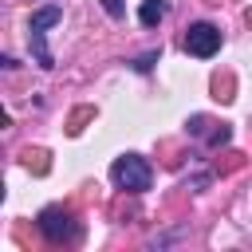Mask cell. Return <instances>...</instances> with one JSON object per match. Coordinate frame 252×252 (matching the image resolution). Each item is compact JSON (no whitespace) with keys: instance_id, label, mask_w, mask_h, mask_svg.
<instances>
[{"instance_id":"1","label":"cell","mask_w":252,"mask_h":252,"mask_svg":"<svg viewBox=\"0 0 252 252\" xmlns=\"http://www.w3.org/2000/svg\"><path fill=\"white\" fill-rule=\"evenodd\" d=\"M59 20H63V8H55V4L32 12V20H28V51H32V59H35L43 71L55 67V59H51V51H47V28H55Z\"/></svg>"},{"instance_id":"2","label":"cell","mask_w":252,"mask_h":252,"mask_svg":"<svg viewBox=\"0 0 252 252\" xmlns=\"http://www.w3.org/2000/svg\"><path fill=\"white\" fill-rule=\"evenodd\" d=\"M110 181L122 189V193H146L150 181H154V169L142 154H122L114 165H110Z\"/></svg>"},{"instance_id":"3","label":"cell","mask_w":252,"mask_h":252,"mask_svg":"<svg viewBox=\"0 0 252 252\" xmlns=\"http://www.w3.org/2000/svg\"><path fill=\"white\" fill-rule=\"evenodd\" d=\"M39 232L51 240V244H63V240H75L79 236V224H75V213L63 209V205H47L39 213Z\"/></svg>"},{"instance_id":"4","label":"cell","mask_w":252,"mask_h":252,"mask_svg":"<svg viewBox=\"0 0 252 252\" xmlns=\"http://www.w3.org/2000/svg\"><path fill=\"white\" fill-rule=\"evenodd\" d=\"M220 28L217 24H189V32H185V51L189 55H197V59H209V55H217L220 51Z\"/></svg>"},{"instance_id":"5","label":"cell","mask_w":252,"mask_h":252,"mask_svg":"<svg viewBox=\"0 0 252 252\" xmlns=\"http://www.w3.org/2000/svg\"><path fill=\"white\" fill-rule=\"evenodd\" d=\"M165 12H169V4H165V0H142L138 20H142L146 28H154V24H161V20H165Z\"/></svg>"},{"instance_id":"6","label":"cell","mask_w":252,"mask_h":252,"mask_svg":"<svg viewBox=\"0 0 252 252\" xmlns=\"http://www.w3.org/2000/svg\"><path fill=\"white\" fill-rule=\"evenodd\" d=\"M154 63H158V51H146V55H138V59H134V67H138V71H150Z\"/></svg>"},{"instance_id":"7","label":"cell","mask_w":252,"mask_h":252,"mask_svg":"<svg viewBox=\"0 0 252 252\" xmlns=\"http://www.w3.org/2000/svg\"><path fill=\"white\" fill-rule=\"evenodd\" d=\"M102 8H106L110 16H122V12H126V8H122V0H102Z\"/></svg>"}]
</instances>
